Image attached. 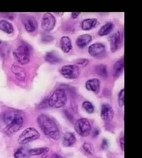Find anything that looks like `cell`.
<instances>
[{"label":"cell","instance_id":"83f0119b","mask_svg":"<svg viewBox=\"0 0 142 158\" xmlns=\"http://www.w3.org/2000/svg\"><path fill=\"white\" fill-rule=\"evenodd\" d=\"M84 109L88 113H93L94 111V107L89 101H84L82 104Z\"/></svg>","mask_w":142,"mask_h":158},{"label":"cell","instance_id":"f1b7e54d","mask_svg":"<svg viewBox=\"0 0 142 158\" xmlns=\"http://www.w3.org/2000/svg\"><path fill=\"white\" fill-rule=\"evenodd\" d=\"M124 89H122L118 95V105L120 107H123L124 105Z\"/></svg>","mask_w":142,"mask_h":158},{"label":"cell","instance_id":"7a4b0ae2","mask_svg":"<svg viewBox=\"0 0 142 158\" xmlns=\"http://www.w3.org/2000/svg\"><path fill=\"white\" fill-rule=\"evenodd\" d=\"M47 102L49 106L52 108H62L67 102V95L63 89H57L50 95Z\"/></svg>","mask_w":142,"mask_h":158},{"label":"cell","instance_id":"9c48e42d","mask_svg":"<svg viewBox=\"0 0 142 158\" xmlns=\"http://www.w3.org/2000/svg\"><path fill=\"white\" fill-rule=\"evenodd\" d=\"M110 50L112 52H116L119 48L122 43V36L120 32H115L110 36Z\"/></svg>","mask_w":142,"mask_h":158},{"label":"cell","instance_id":"6da1fadb","mask_svg":"<svg viewBox=\"0 0 142 158\" xmlns=\"http://www.w3.org/2000/svg\"><path fill=\"white\" fill-rule=\"evenodd\" d=\"M37 122L43 133L54 140L60 138V131L56 123L49 116L41 114L37 118Z\"/></svg>","mask_w":142,"mask_h":158},{"label":"cell","instance_id":"ba28073f","mask_svg":"<svg viewBox=\"0 0 142 158\" xmlns=\"http://www.w3.org/2000/svg\"><path fill=\"white\" fill-rule=\"evenodd\" d=\"M55 23V18L50 13H46L42 17L41 27L46 31H52L54 28Z\"/></svg>","mask_w":142,"mask_h":158},{"label":"cell","instance_id":"d6986e66","mask_svg":"<svg viewBox=\"0 0 142 158\" xmlns=\"http://www.w3.org/2000/svg\"><path fill=\"white\" fill-rule=\"evenodd\" d=\"M45 59L47 63L50 64H56L61 61V58L59 55L55 52H47L45 56Z\"/></svg>","mask_w":142,"mask_h":158},{"label":"cell","instance_id":"44dd1931","mask_svg":"<svg viewBox=\"0 0 142 158\" xmlns=\"http://www.w3.org/2000/svg\"><path fill=\"white\" fill-rule=\"evenodd\" d=\"M123 70V60L121 59L117 61L114 64L113 73L115 78L118 77L122 73Z\"/></svg>","mask_w":142,"mask_h":158},{"label":"cell","instance_id":"d4e9b609","mask_svg":"<svg viewBox=\"0 0 142 158\" xmlns=\"http://www.w3.org/2000/svg\"><path fill=\"white\" fill-rule=\"evenodd\" d=\"M114 25L112 23H108L103 26L98 31V35L100 36H105L108 35L112 31Z\"/></svg>","mask_w":142,"mask_h":158},{"label":"cell","instance_id":"7402d4cb","mask_svg":"<svg viewBox=\"0 0 142 158\" xmlns=\"http://www.w3.org/2000/svg\"><path fill=\"white\" fill-rule=\"evenodd\" d=\"M0 30L10 34L14 32V27L11 23L6 20L2 19L0 21Z\"/></svg>","mask_w":142,"mask_h":158},{"label":"cell","instance_id":"ac0fdd59","mask_svg":"<svg viewBox=\"0 0 142 158\" xmlns=\"http://www.w3.org/2000/svg\"><path fill=\"white\" fill-rule=\"evenodd\" d=\"M60 47L64 52L68 53L72 49V46L69 37L64 36L60 40Z\"/></svg>","mask_w":142,"mask_h":158},{"label":"cell","instance_id":"52a82bcc","mask_svg":"<svg viewBox=\"0 0 142 158\" xmlns=\"http://www.w3.org/2000/svg\"><path fill=\"white\" fill-rule=\"evenodd\" d=\"M60 72L62 75L66 79H75L79 77L80 75L79 67L75 65H64Z\"/></svg>","mask_w":142,"mask_h":158},{"label":"cell","instance_id":"9a60e30c","mask_svg":"<svg viewBox=\"0 0 142 158\" xmlns=\"http://www.w3.org/2000/svg\"><path fill=\"white\" fill-rule=\"evenodd\" d=\"M85 87L88 90L97 94L100 90V81L97 78L89 79L86 82Z\"/></svg>","mask_w":142,"mask_h":158},{"label":"cell","instance_id":"1f68e13d","mask_svg":"<svg viewBox=\"0 0 142 158\" xmlns=\"http://www.w3.org/2000/svg\"><path fill=\"white\" fill-rule=\"evenodd\" d=\"M124 143H125V142H124V138L122 137L120 139V147H121V148H122V150H124V144H125Z\"/></svg>","mask_w":142,"mask_h":158},{"label":"cell","instance_id":"8992f818","mask_svg":"<svg viewBox=\"0 0 142 158\" xmlns=\"http://www.w3.org/2000/svg\"><path fill=\"white\" fill-rule=\"evenodd\" d=\"M24 119L23 116L19 113L17 114L14 119L5 128V133L7 135H11L18 131L23 126Z\"/></svg>","mask_w":142,"mask_h":158},{"label":"cell","instance_id":"ffe728a7","mask_svg":"<svg viewBox=\"0 0 142 158\" xmlns=\"http://www.w3.org/2000/svg\"><path fill=\"white\" fill-rule=\"evenodd\" d=\"M18 113L15 111H5L2 115V121L7 126L9 125L14 119V118H15Z\"/></svg>","mask_w":142,"mask_h":158},{"label":"cell","instance_id":"836d02e7","mask_svg":"<svg viewBox=\"0 0 142 158\" xmlns=\"http://www.w3.org/2000/svg\"><path fill=\"white\" fill-rule=\"evenodd\" d=\"M63 158V156H62L58 154V153H54L51 158Z\"/></svg>","mask_w":142,"mask_h":158},{"label":"cell","instance_id":"3957f363","mask_svg":"<svg viewBox=\"0 0 142 158\" xmlns=\"http://www.w3.org/2000/svg\"><path fill=\"white\" fill-rule=\"evenodd\" d=\"M40 137V134L35 128L29 127L21 132L18 137V142L19 144H26L38 139Z\"/></svg>","mask_w":142,"mask_h":158},{"label":"cell","instance_id":"7c38bea8","mask_svg":"<svg viewBox=\"0 0 142 158\" xmlns=\"http://www.w3.org/2000/svg\"><path fill=\"white\" fill-rule=\"evenodd\" d=\"M105 51V47L103 44L101 43H94L89 46L88 52L91 56H98Z\"/></svg>","mask_w":142,"mask_h":158},{"label":"cell","instance_id":"e0dca14e","mask_svg":"<svg viewBox=\"0 0 142 158\" xmlns=\"http://www.w3.org/2000/svg\"><path fill=\"white\" fill-rule=\"evenodd\" d=\"M97 24V20L95 18L85 19L82 21L81 27L83 31H89L95 27Z\"/></svg>","mask_w":142,"mask_h":158},{"label":"cell","instance_id":"2e32d148","mask_svg":"<svg viewBox=\"0 0 142 158\" xmlns=\"http://www.w3.org/2000/svg\"><path fill=\"white\" fill-rule=\"evenodd\" d=\"M92 40V36L89 34H84L79 36L76 41V44L79 48L86 47Z\"/></svg>","mask_w":142,"mask_h":158},{"label":"cell","instance_id":"4316f807","mask_svg":"<svg viewBox=\"0 0 142 158\" xmlns=\"http://www.w3.org/2000/svg\"><path fill=\"white\" fill-rule=\"evenodd\" d=\"M83 148L87 155L89 156H93L94 155V147L91 143L84 142L83 145Z\"/></svg>","mask_w":142,"mask_h":158},{"label":"cell","instance_id":"5bb4252c","mask_svg":"<svg viewBox=\"0 0 142 158\" xmlns=\"http://www.w3.org/2000/svg\"><path fill=\"white\" fill-rule=\"evenodd\" d=\"M76 142V138L74 133L71 132H66L64 134L62 140L63 146L66 147H71Z\"/></svg>","mask_w":142,"mask_h":158},{"label":"cell","instance_id":"30bf717a","mask_svg":"<svg viewBox=\"0 0 142 158\" xmlns=\"http://www.w3.org/2000/svg\"><path fill=\"white\" fill-rule=\"evenodd\" d=\"M101 118L105 121H111L114 117V111L110 104H103L101 109Z\"/></svg>","mask_w":142,"mask_h":158},{"label":"cell","instance_id":"4dcf8cb0","mask_svg":"<svg viewBox=\"0 0 142 158\" xmlns=\"http://www.w3.org/2000/svg\"><path fill=\"white\" fill-rule=\"evenodd\" d=\"M108 147V142L106 139H104L102 142V148L104 150L107 149Z\"/></svg>","mask_w":142,"mask_h":158},{"label":"cell","instance_id":"484cf974","mask_svg":"<svg viewBox=\"0 0 142 158\" xmlns=\"http://www.w3.org/2000/svg\"><path fill=\"white\" fill-rule=\"evenodd\" d=\"M95 71L101 77L103 78H106L108 77V71H107V67L105 65L100 64L96 67Z\"/></svg>","mask_w":142,"mask_h":158},{"label":"cell","instance_id":"f546056e","mask_svg":"<svg viewBox=\"0 0 142 158\" xmlns=\"http://www.w3.org/2000/svg\"><path fill=\"white\" fill-rule=\"evenodd\" d=\"M75 62L78 65H80L81 66H84V65H86L88 64L89 61L86 59L81 58V59H78L77 60H76Z\"/></svg>","mask_w":142,"mask_h":158},{"label":"cell","instance_id":"cb8c5ba5","mask_svg":"<svg viewBox=\"0 0 142 158\" xmlns=\"http://www.w3.org/2000/svg\"><path fill=\"white\" fill-rule=\"evenodd\" d=\"M30 156L29 150L23 147L17 149L14 153V158H29Z\"/></svg>","mask_w":142,"mask_h":158},{"label":"cell","instance_id":"8fae6325","mask_svg":"<svg viewBox=\"0 0 142 158\" xmlns=\"http://www.w3.org/2000/svg\"><path fill=\"white\" fill-rule=\"evenodd\" d=\"M11 71L18 80L23 81L26 79V72L25 70L18 64H14L11 67Z\"/></svg>","mask_w":142,"mask_h":158},{"label":"cell","instance_id":"4fadbf2b","mask_svg":"<svg viewBox=\"0 0 142 158\" xmlns=\"http://www.w3.org/2000/svg\"><path fill=\"white\" fill-rule=\"evenodd\" d=\"M24 26L28 32H32L37 29L38 23L33 16H28L24 20Z\"/></svg>","mask_w":142,"mask_h":158},{"label":"cell","instance_id":"d6a6232c","mask_svg":"<svg viewBox=\"0 0 142 158\" xmlns=\"http://www.w3.org/2000/svg\"><path fill=\"white\" fill-rule=\"evenodd\" d=\"M80 14V12H72L71 14V16L73 19H75L76 18H77L79 15Z\"/></svg>","mask_w":142,"mask_h":158},{"label":"cell","instance_id":"5b68a950","mask_svg":"<svg viewBox=\"0 0 142 158\" xmlns=\"http://www.w3.org/2000/svg\"><path fill=\"white\" fill-rule=\"evenodd\" d=\"M74 128L76 132L80 136L83 137L88 136L92 129L89 121L86 118H81L77 120Z\"/></svg>","mask_w":142,"mask_h":158},{"label":"cell","instance_id":"e575fe53","mask_svg":"<svg viewBox=\"0 0 142 158\" xmlns=\"http://www.w3.org/2000/svg\"><path fill=\"white\" fill-rule=\"evenodd\" d=\"M1 43H2V42H1V40H0V44H1Z\"/></svg>","mask_w":142,"mask_h":158},{"label":"cell","instance_id":"603a6c76","mask_svg":"<svg viewBox=\"0 0 142 158\" xmlns=\"http://www.w3.org/2000/svg\"><path fill=\"white\" fill-rule=\"evenodd\" d=\"M49 151L48 147H38L29 150V153L31 156H39L41 155L46 154Z\"/></svg>","mask_w":142,"mask_h":158},{"label":"cell","instance_id":"277c9868","mask_svg":"<svg viewBox=\"0 0 142 158\" xmlns=\"http://www.w3.org/2000/svg\"><path fill=\"white\" fill-rule=\"evenodd\" d=\"M14 56L18 63L24 65L29 63L31 60L30 48L27 45L19 46L14 52Z\"/></svg>","mask_w":142,"mask_h":158}]
</instances>
